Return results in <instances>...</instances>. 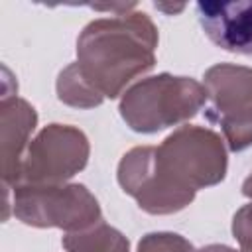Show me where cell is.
<instances>
[{"mask_svg":"<svg viewBox=\"0 0 252 252\" xmlns=\"http://www.w3.org/2000/svg\"><path fill=\"white\" fill-rule=\"evenodd\" d=\"M158 28L146 12L114 14L89 22L77 37V65L85 81L104 98L156 65Z\"/></svg>","mask_w":252,"mask_h":252,"instance_id":"1","label":"cell"},{"mask_svg":"<svg viewBox=\"0 0 252 252\" xmlns=\"http://www.w3.org/2000/svg\"><path fill=\"white\" fill-rule=\"evenodd\" d=\"M222 138L203 126H179L154 146V169L163 187L189 207L199 189L219 185L226 177Z\"/></svg>","mask_w":252,"mask_h":252,"instance_id":"2","label":"cell"},{"mask_svg":"<svg viewBox=\"0 0 252 252\" xmlns=\"http://www.w3.org/2000/svg\"><path fill=\"white\" fill-rule=\"evenodd\" d=\"M207 102V89L191 77L159 73L138 81L120 98V116L138 134H156L193 118Z\"/></svg>","mask_w":252,"mask_h":252,"instance_id":"3","label":"cell"},{"mask_svg":"<svg viewBox=\"0 0 252 252\" xmlns=\"http://www.w3.org/2000/svg\"><path fill=\"white\" fill-rule=\"evenodd\" d=\"M18 220L35 228H61L77 232L102 219L96 197L81 183H20L6 189Z\"/></svg>","mask_w":252,"mask_h":252,"instance_id":"4","label":"cell"},{"mask_svg":"<svg viewBox=\"0 0 252 252\" xmlns=\"http://www.w3.org/2000/svg\"><path fill=\"white\" fill-rule=\"evenodd\" d=\"M205 116L222 130L230 152L252 146V67L219 63L205 71Z\"/></svg>","mask_w":252,"mask_h":252,"instance_id":"5","label":"cell"},{"mask_svg":"<svg viewBox=\"0 0 252 252\" xmlns=\"http://www.w3.org/2000/svg\"><path fill=\"white\" fill-rule=\"evenodd\" d=\"M91 154L89 138L69 124H47L30 142L20 169V183H67L85 169Z\"/></svg>","mask_w":252,"mask_h":252,"instance_id":"6","label":"cell"},{"mask_svg":"<svg viewBox=\"0 0 252 252\" xmlns=\"http://www.w3.org/2000/svg\"><path fill=\"white\" fill-rule=\"evenodd\" d=\"M197 16L205 35L217 47L252 55V0L197 2Z\"/></svg>","mask_w":252,"mask_h":252,"instance_id":"7","label":"cell"},{"mask_svg":"<svg viewBox=\"0 0 252 252\" xmlns=\"http://www.w3.org/2000/svg\"><path fill=\"white\" fill-rule=\"evenodd\" d=\"M37 126L35 108L10 93H2L0 100V154H2V183L12 189L20 181V169L30 146V136Z\"/></svg>","mask_w":252,"mask_h":252,"instance_id":"8","label":"cell"},{"mask_svg":"<svg viewBox=\"0 0 252 252\" xmlns=\"http://www.w3.org/2000/svg\"><path fill=\"white\" fill-rule=\"evenodd\" d=\"M61 244L67 252H130L128 238L102 219L89 228L67 232Z\"/></svg>","mask_w":252,"mask_h":252,"instance_id":"9","label":"cell"},{"mask_svg":"<svg viewBox=\"0 0 252 252\" xmlns=\"http://www.w3.org/2000/svg\"><path fill=\"white\" fill-rule=\"evenodd\" d=\"M55 91H57V98L73 108H94L100 106L104 102V96H100L83 77V73L79 71L77 61L69 63L59 75H57V83H55Z\"/></svg>","mask_w":252,"mask_h":252,"instance_id":"10","label":"cell"},{"mask_svg":"<svg viewBox=\"0 0 252 252\" xmlns=\"http://www.w3.org/2000/svg\"><path fill=\"white\" fill-rule=\"evenodd\" d=\"M136 252H195V248L177 232H148L140 238Z\"/></svg>","mask_w":252,"mask_h":252,"instance_id":"11","label":"cell"},{"mask_svg":"<svg viewBox=\"0 0 252 252\" xmlns=\"http://www.w3.org/2000/svg\"><path fill=\"white\" fill-rule=\"evenodd\" d=\"M232 236L240 252H252V203L242 205L232 217Z\"/></svg>","mask_w":252,"mask_h":252,"instance_id":"12","label":"cell"},{"mask_svg":"<svg viewBox=\"0 0 252 252\" xmlns=\"http://www.w3.org/2000/svg\"><path fill=\"white\" fill-rule=\"evenodd\" d=\"M195 252H240V250H234L230 246H224V244H207Z\"/></svg>","mask_w":252,"mask_h":252,"instance_id":"13","label":"cell"},{"mask_svg":"<svg viewBox=\"0 0 252 252\" xmlns=\"http://www.w3.org/2000/svg\"><path fill=\"white\" fill-rule=\"evenodd\" d=\"M242 195L244 197H248V199H252V173L244 179V183H242Z\"/></svg>","mask_w":252,"mask_h":252,"instance_id":"14","label":"cell"}]
</instances>
